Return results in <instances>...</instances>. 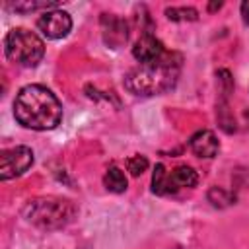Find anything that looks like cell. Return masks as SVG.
Listing matches in <instances>:
<instances>
[{
	"mask_svg": "<svg viewBox=\"0 0 249 249\" xmlns=\"http://www.w3.org/2000/svg\"><path fill=\"white\" fill-rule=\"evenodd\" d=\"M56 2H16V4H10L12 10L16 12H35V10H56Z\"/></svg>",
	"mask_w": 249,
	"mask_h": 249,
	"instance_id": "9a60e30c",
	"label": "cell"
},
{
	"mask_svg": "<svg viewBox=\"0 0 249 249\" xmlns=\"http://www.w3.org/2000/svg\"><path fill=\"white\" fill-rule=\"evenodd\" d=\"M37 27L49 39H62L72 29V18L64 10H49L37 19Z\"/></svg>",
	"mask_w": 249,
	"mask_h": 249,
	"instance_id": "8992f818",
	"label": "cell"
},
{
	"mask_svg": "<svg viewBox=\"0 0 249 249\" xmlns=\"http://www.w3.org/2000/svg\"><path fill=\"white\" fill-rule=\"evenodd\" d=\"M103 183H105V187L111 193H124L126 191V185H128L124 173L119 167H109L107 173H105V177H103Z\"/></svg>",
	"mask_w": 249,
	"mask_h": 249,
	"instance_id": "8fae6325",
	"label": "cell"
},
{
	"mask_svg": "<svg viewBox=\"0 0 249 249\" xmlns=\"http://www.w3.org/2000/svg\"><path fill=\"white\" fill-rule=\"evenodd\" d=\"M126 169H128L134 177H138V175H142V173L148 169V160H146L144 156H132V158H128V161H126Z\"/></svg>",
	"mask_w": 249,
	"mask_h": 249,
	"instance_id": "e0dca14e",
	"label": "cell"
},
{
	"mask_svg": "<svg viewBox=\"0 0 249 249\" xmlns=\"http://www.w3.org/2000/svg\"><path fill=\"white\" fill-rule=\"evenodd\" d=\"M167 53V49L163 47V43L160 39H156L152 33H144L132 47V56L138 60V64H148V62H156L160 60L163 54Z\"/></svg>",
	"mask_w": 249,
	"mask_h": 249,
	"instance_id": "52a82bcc",
	"label": "cell"
},
{
	"mask_svg": "<svg viewBox=\"0 0 249 249\" xmlns=\"http://www.w3.org/2000/svg\"><path fill=\"white\" fill-rule=\"evenodd\" d=\"M165 16L171 19V21H195L198 18V12L195 8H167L165 10Z\"/></svg>",
	"mask_w": 249,
	"mask_h": 249,
	"instance_id": "5bb4252c",
	"label": "cell"
},
{
	"mask_svg": "<svg viewBox=\"0 0 249 249\" xmlns=\"http://www.w3.org/2000/svg\"><path fill=\"white\" fill-rule=\"evenodd\" d=\"M183 56L167 51L160 60L138 64L124 76V88L134 95H158L177 84Z\"/></svg>",
	"mask_w": 249,
	"mask_h": 249,
	"instance_id": "7a4b0ae2",
	"label": "cell"
},
{
	"mask_svg": "<svg viewBox=\"0 0 249 249\" xmlns=\"http://www.w3.org/2000/svg\"><path fill=\"white\" fill-rule=\"evenodd\" d=\"M4 51L12 62L29 68L41 62L45 54V43L37 33L25 27H14L4 37Z\"/></svg>",
	"mask_w": 249,
	"mask_h": 249,
	"instance_id": "3957f363",
	"label": "cell"
},
{
	"mask_svg": "<svg viewBox=\"0 0 249 249\" xmlns=\"http://www.w3.org/2000/svg\"><path fill=\"white\" fill-rule=\"evenodd\" d=\"M169 177H171V183H173L175 191L181 189V187H195V185L198 183L196 171H195L193 167H189V165H177V167L169 173Z\"/></svg>",
	"mask_w": 249,
	"mask_h": 249,
	"instance_id": "30bf717a",
	"label": "cell"
},
{
	"mask_svg": "<svg viewBox=\"0 0 249 249\" xmlns=\"http://www.w3.org/2000/svg\"><path fill=\"white\" fill-rule=\"evenodd\" d=\"M220 6H222V2H212V4L208 6V10H218Z\"/></svg>",
	"mask_w": 249,
	"mask_h": 249,
	"instance_id": "d6986e66",
	"label": "cell"
},
{
	"mask_svg": "<svg viewBox=\"0 0 249 249\" xmlns=\"http://www.w3.org/2000/svg\"><path fill=\"white\" fill-rule=\"evenodd\" d=\"M208 200H210L214 206L224 208V206H230V204L235 202V195H231V193H228V191H224V189H220V187H212V189L208 191Z\"/></svg>",
	"mask_w": 249,
	"mask_h": 249,
	"instance_id": "4fadbf2b",
	"label": "cell"
},
{
	"mask_svg": "<svg viewBox=\"0 0 249 249\" xmlns=\"http://www.w3.org/2000/svg\"><path fill=\"white\" fill-rule=\"evenodd\" d=\"M76 214V206L66 198H39L27 206V220L43 230H56L66 226Z\"/></svg>",
	"mask_w": 249,
	"mask_h": 249,
	"instance_id": "277c9868",
	"label": "cell"
},
{
	"mask_svg": "<svg viewBox=\"0 0 249 249\" xmlns=\"http://www.w3.org/2000/svg\"><path fill=\"white\" fill-rule=\"evenodd\" d=\"M33 165V152L27 146H16L2 150L0 154V179L8 181L23 175Z\"/></svg>",
	"mask_w": 249,
	"mask_h": 249,
	"instance_id": "5b68a950",
	"label": "cell"
},
{
	"mask_svg": "<svg viewBox=\"0 0 249 249\" xmlns=\"http://www.w3.org/2000/svg\"><path fill=\"white\" fill-rule=\"evenodd\" d=\"M216 117H218V123H220V128L226 130V132H233L235 130V119L228 107V101H220L218 103V109H216Z\"/></svg>",
	"mask_w": 249,
	"mask_h": 249,
	"instance_id": "7c38bea8",
	"label": "cell"
},
{
	"mask_svg": "<svg viewBox=\"0 0 249 249\" xmlns=\"http://www.w3.org/2000/svg\"><path fill=\"white\" fill-rule=\"evenodd\" d=\"M241 16H243V21L249 23V2H243L241 4Z\"/></svg>",
	"mask_w": 249,
	"mask_h": 249,
	"instance_id": "ac0fdd59",
	"label": "cell"
},
{
	"mask_svg": "<svg viewBox=\"0 0 249 249\" xmlns=\"http://www.w3.org/2000/svg\"><path fill=\"white\" fill-rule=\"evenodd\" d=\"M152 191L156 195H169V193H175V187L171 183V177H169V171L165 169L163 163H158L156 169H154V175H152Z\"/></svg>",
	"mask_w": 249,
	"mask_h": 249,
	"instance_id": "9c48e42d",
	"label": "cell"
},
{
	"mask_svg": "<svg viewBox=\"0 0 249 249\" xmlns=\"http://www.w3.org/2000/svg\"><path fill=\"white\" fill-rule=\"evenodd\" d=\"M14 117L31 130H53L62 121V105L58 97L45 86H23L14 99Z\"/></svg>",
	"mask_w": 249,
	"mask_h": 249,
	"instance_id": "6da1fadb",
	"label": "cell"
},
{
	"mask_svg": "<svg viewBox=\"0 0 249 249\" xmlns=\"http://www.w3.org/2000/svg\"><path fill=\"white\" fill-rule=\"evenodd\" d=\"M189 146L191 152L198 158H214L220 150V142L212 130H198L196 134H193Z\"/></svg>",
	"mask_w": 249,
	"mask_h": 249,
	"instance_id": "ba28073f",
	"label": "cell"
},
{
	"mask_svg": "<svg viewBox=\"0 0 249 249\" xmlns=\"http://www.w3.org/2000/svg\"><path fill=\"white\" fill-rule=\"evenodd\" d=\"M216 78H218V84H220L222 99H224V101H228V95L233 91V80H231V76H230V72H228V70H218Z\"/></svg>",
	"mask_w": 249,
	"mask_h": 249,
	"instance_id": "2e32d148",
	"label": "cell"
}]
</instances>
